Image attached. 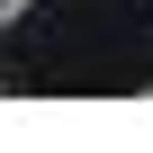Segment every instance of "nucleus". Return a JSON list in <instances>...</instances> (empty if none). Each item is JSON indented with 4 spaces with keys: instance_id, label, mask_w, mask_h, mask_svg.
I'll return each instance as SVG.
<instances>
[{
    "instance_id": "f257e3e1",
    "label": "nucleus",
    "mask_w": 153,
    "mask_h": 153,
    "mask_svg": "<svg viewBox=\"0 0 153 153\" xmlns=\"http://www.w3.org/2000/svg\"><path fill=\"white\" fill-rule=\"evenodd\" d=\"M9 18H27V0H0V27H9Z\"/></svg>"
}]
</instances>
